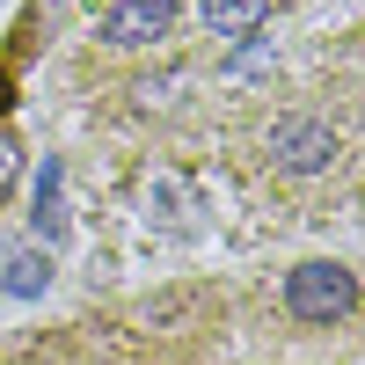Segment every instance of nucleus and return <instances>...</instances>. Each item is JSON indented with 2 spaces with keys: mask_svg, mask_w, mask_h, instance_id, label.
<instances>
[{
  "mask_svg": "<svg viewBox=\"0 0 365 365\" xmlns=\"http://www.w3.org/2000/svg\"><path fill=\"white\" fill-rule=\"evenodd\" d=\"M15 175H22V139H15V125H8V117H0V190H8Z\"/></svg>",
  "mask_w": 365,
  "mask_h": 365,
  "instance_id": "423d86ee",
  "label": "nucleus"
},
{
  "mask_svg": "<svg viewBox=\"0 0 365 365\" xmlns=\"http://www.w3.org/2000/svg\"><path fill=\"white\" fill-rule=\"evenodd\" d=\"M175 15H182V0H117L103 15V44L110 51H146L175 29Z\"/></svg>",
  "mask_w": 365,
  "mask_h": 365,
  "instance_id": "7ed1b4c3",
  "label": "nucleus"
},
{
  "mask_svg": "<svg viewBox=\"0 0 365 365\" xmlns=\"http://www.w3.org/2000/svg\"><path fill=\"white\" fill-rule=\"evenodd\" d=\"M197 15L212 37H256L263 15H270V0H197Z\"/></svg>",
  "mask_w": 365,
  "mask_h": 365,
  "instance_id": "39448f33",
  "label": "nucleus"
},
{
  "mask_svg": "<svg viewBox=\"0 0 365 365\" xmlns=\"http://www.w3.org/2000/svg\"><path fill=\"white\" fill-rule=\"evenodd\" d=\"M0 292H15V299H37V292H51V249L8 241V249H0Z\"/></svg>",
  "mask_w": 365,
  "mask_h": 365,
  "instance_id": "20e7f679",
  "label": "nucleus"
},
{
  "mask_svg": "<svg viewBox=\"0 0 365 365\" xmlns=\"http://www.w3.org/2000/svg\"><path fill=\"white\" fill-rule=\"evenodd\" d=\"M270 168H285V175L336 168V125H329V117H285V125L270 132Z\"/></svg>",
  "mask_w": 365,
  "mask_h": 365,
  "instance_id": "f03ea898",
  "label": "nucleus"
},
{
  "mask_svg": "<svg viewBox=\"0 0 365 365\" xmlns=\"http://www.w3.org/2000/svg\"><path fill=\"white\" fill-rule=\"evenodd\" d=\"M358 307V278L344 263H292L285 270V314L292 322H307V329H329V322H344Z\"/></svg>",
  "mask_w": 365,
  "mask_h": 365,
  "instance_id": "f257e3e1",
  "label": "nucleus"
}]
</instances>
